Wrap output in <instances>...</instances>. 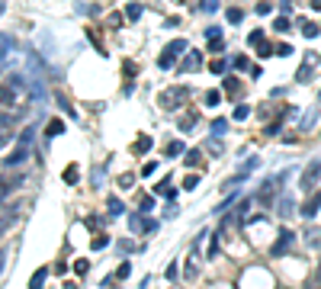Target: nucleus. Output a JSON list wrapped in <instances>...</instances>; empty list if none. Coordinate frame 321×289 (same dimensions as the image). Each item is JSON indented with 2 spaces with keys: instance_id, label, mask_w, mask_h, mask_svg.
Here are the masks:
<instances>
[{
  "instance_id": "31",
  "label": "nucleus",
  "mask_w": 321,
  "mask_h": 289,
  "mask_svg": "<svg viewBox=\"0 0 321 289\" xmlns=\"http://www.w3.org/2000/svg\"><path fill=\"white\" fill-rule=\"evenodd\" d=\"M116 248H119V251H122V254H132V251H138V248H135V244L129 241V238H122V241L116 244Z\"/></svg>"
},
{
  "instance_id": "19",
  "label": "nucleus",
  "mask_w": 321,
  "mask_h": 289,
  "mask_svg": "<svg viewBox=\"0 0 321 289\" xmlns=\"http://www.w3.org/2000/svg\"><path fill=\"white\" fill-rule=\"evenodd\" d=\"M196 122H199V116H196V113H193V116H186V119H180V132L196 129Z\"/></svg>"
},
{
  "instance_id": "24",
  "label": "nucleus",
  "mask_w": 321,
  "mask_h": 289,
  "mask_svg": "<svg viewBox=\"0 0 321 289\" xmlns=\"http://www.w3.org/2000/svg\"><path fill=\"white\" fill-rule=\"evenodd\" d=\"M125 16H129V20H141V3H129V7H125Z\"/></svg>"
},
{
  "instance_id": "5",
  "label": "nucleus",
  "mask_w": 321,
  "mask_h": 289,
  "mask_svg": "<svg viewBox=\"0 0 321 289\" xmlns=\"http://www.w3.org/2000/svg\"><path fill=\"white\" fill-rule=\"evenodd\" d=\"M257 199H260V206H273V199H276V180H263Z\"/></svg>"
},
{
  "instance_id": "2",
  "label": "nucleus",
  "mask_w": 321,
  "mask_h": 289,
  "mask_svg": "<svg viewBox=\"0 0 321 289\" xmlns=\"http://www.w3.org/2000/svg\"><path fill=\"white\" fill-rule=\"evenodd\" d=\"M292 244H296V235H292L289 228H283V231H280V238H276V244L270 248V254H273V257H283V254L289 251Z\"/></svg>"
},
{
  "instance_id": "30",
  "label": "nucleus",
  "mask_w": 321,
  "mask_h": 289,
  "mask_svg": "<svg viewBox=\"0 0 321 289\" xmlns=\"http://www.w3.org/2000/svg\"><path fill=\"white\" fill-rule=\"evenodd\" d=\"M106 244H109V238H106V235H97V238H93V244H90V248H93V251H103Z\"/></svg>"
},
{
  "instance_id": "44",
  "label": "nucleus",
  "mask_w": 321,
  "mask_h": 289,
  "mask_svg": "<svg viewBox=\"0 0 321 289\" xmlns=\"http://www.w3.org/2000/svg\"><path fill=\"white\" fill-rule=\"evenodd\" d=\"M154 170H158V164H154V161H148L145 167H141V177H151V174H154Z\"/></svg>"
},
{
  "instance_id": "16",
  "label": "nucleus",
  "mask_w": 321,
  "mask_h": 289,
  "mask_svg": "<svg viewBox=\"0 0 321 289\" xmlns=\"http://www.w3.org/2000/svg\"><path fill=\"white\" fill-rule=\"evenodd\" d=\"M87 270H90V260H87V257H77L74 260V273L77 276H87Z\"/></svg>"
},
{
  "instance_id": "4",
  "label": "nucleus",
  "mask_w": 321,
  "mask_h": 289,
  "mask_svg": "<svg viewBox=\"0 0 321 289\" xmlns=\"http://www.w3.org/2000/svg\"><path fill=\"white\" fill-rule=\"evenodd\" d=\"M129 228H132V231H141V235H148V231L158 228V222H154V219H141V212H138V215H132V219H129Z\"/></svg>"
},
{
  "instance_id": "29",
  "label": "nucleus",
  "mask_w": 321,
  "mask_h": 289,
  "mask_svg": "<svg viewBox=\"0 0 321 289\" xmlns=\"http://www.w3.org/2000/svg\"><path fill=\"white\" fill-rule=\"evenodd\" d=\"M225 129H228V122H225V119H215L212 122V135H225Z\"/></svg>"
},
{
  "instance_id": "14",
  "label": "nucleus",
  "mask_w": 321,
  "mask_h": 289,
  "mask_svg": "<svg viewBox=\"0 0 321 289\" xmlns=\"http://www.w3.org/2000/svg\"><path fill=\"white\" fill-rule=\"evenodd\" d=\"M148 151H151V138L141 135V138L135 142V154H148Z\"/></svg>"
},
{
  "instance_id": "11",
  "label": "nucleus",
  "mask_w": 321,
  "mask_h": 289,
  "mask_svg": "<svg viewBox=\"0 0 321 289\" xmlns=\"http://www.w3.org/2000/svg\"><path fill=\"white\" fill-rule=\"evenodd\" d=\"M312 61H315V55H308V58H305V68L299 71V77H296L299 84H305V81H312Z\"/></svg>"
},
{
  "instance_id": "49",
  "label": "nucleus",
  "mask_w": 321,
  "mask_h": 289,
  "mask_svg": "<svg viewBox=\"0 0 321 289\" xmlns=\"http://www.w3.org/2000/svg\"><path fill=\"white\" fill-rule=\"evenodd\" d=\"M228 23H241V10H228Z\"/></svg>"
},
{
  "instance_id": "39",
  "label": "nucleus",
  "mask_w": 321,
  "mask_h": 289,
  "mask_svg": "<svg viewBox=\"0 0 321 289\" xmlns=\"http://www.w3.org/2000/svg\"><path fill=\"white\" fill-rule=\"evenodd\" d=\"M225 90H231V97H238V81H235V77H225Z\"/></svg>"
},
{
  "instance_id": "27",
  "label": "nucleus",
  "mask_w": 321,
  "mask_h": 289,
  "mask_svg": "<svg viewBox=\"0 0 321 289\" xmlns=\"http://www.w3.org/2000/svg\"><path fill=\"white\" fill-rule=\"evenodd\" d=\"M302 32H305V39H315V36H318V23H302Z\"/></svg>"
},
{
  "instance_id": "1",
  "label": "nucleus",
  "mask_w": 321,
  "mask_h": 289,
  "mask_svg": "<svg viewBox=\"0 0 321 289\" xmlns=\"http://www.w3.org/2000/svg\"><path fill=\"white\" fill-rule=\"evenodd\" d=\"M186 93H190L186 87H174V90H164V93H160V106H164V109H177L180 103H186Z\"/></svg>"
},
{
  "instance_id": "7",
  "label": "nucleus",
  "mask_w": 321,
  "mask_h": 289,
  "mask_svg": "<svg viewBox=\"0 0 321 289\" xmlns=\"http://www.w3.org/2000/svg\"><path fill=\"white\" fill-rule=\"evenodd\" d=\"M199 68H202V52H190L180 64V71H199Z\"/></svg>"
},
{
  "instance_id": "34",
  "label": "nucleus",
  "mask_w": 321,
  "mask_h": 289,
  "mask_svg": "<svg viewBox=\"0 0 321 289\" xmlns=\"http://www.w3.org/2000/svg\"><path fill=\"white\" fill-rule=\"evenodd\" d=\"M196 273H199V270H196V264H193V257H190V260H186V273L183 276H186V280H196Z\"/></svg>"
},
{
  "instance_id": "52",
  "label": "nucleus",
  "mask_w": 321,
  "mask_h": 289,
  "mask_svg": "<svg viewBox=\"0 0 321 289\" xmlns=\"http://www.w3.org/2000/svg\"><path fill=\"white\" fill-rule=\"evenodd\" d=\"M122 68H125V74H129V77H132V74H135V71H138V68H135V61H125Z\"/></svg>"
},
{
  "instance_id": "35",
  "label": "nucleus",
  "mask_w": 321,
  "mask_h": 289,
  "mask_svg": "<svg viewBox=\"0 0 321 289\" xmlns=\"http://www.w3.org/2000/svg\"><path fill=\"white\" fill-rule=\"evenodd\" d=\"M196 186H199V177H196V174H190V177L183 180V190H196Z\"/></svg>"
},
{
  "instance_id": "18",
  "label": "nucleus",
  "mask_w": 321,
  "mask_h": 289,
  "mask_svg": "<svg viewBox=\"0 0 321 289\" xmlns=\"http://www.w3.org/2000/svg\"><path fill=\"white\" fill-rule=\"evenodd\" d=\"M154 209V196H138V212H151Z\"/></svg>"
},
{
  "instance_id": "53",
  "label": "nucleus",
  "mask_w": 321,
  "mask_h": 289,
  "mask_svg": "<svg viewBox=\"0 0 321 289\" xmlns=\"http://www.w3.org/2000/svg\"><path fill=\"white\" fill-rule=\"evenodd\" d=\"M312 3H315V7H321V0H312Z\"/></svg>"
},
{
  "instance_id": "46",
  "label": "nucleus",
  "mask_w": 321,
  "mask_h": 289,
  "mask_svg": "<svg viewBox=\"0 0 321 289\" xmlns=\"http://www.w3.org/2000/svg\"><path fill=\"white\" fill-rule=\"evenodd\" d=\"M260 42H263V32L254 29V32H251V45H260Z\"/></svg>"
},
{
  "instance_id": "45",
  "label": "nucleus",
  "mask_w": 321,
  "mask_h": 289,
  "mask_svg": "<svg viewBox=\"0 0 321 289\" xmlns=\"http://www.w3.org/2000/svg\"><path fill=\"white\" fill-rule=\"evenodd\" d=\"M247 209H251V199H244V203L238 206V219H244V215H247Z\"/></svg>"
},
{
  "instance_id": "22",
  "label": "nucleus",
  "mask_w": 321,
  "mask_h": 289,
  "mask_svg": "<svg viewBox=\"0 0 321 289\" xmlns=\"http://www.w3.org/2000/svg\"><path fill=\"white\" fill-rule=\"evenodd\" d=\"M183 154V142H170L167 144V158H180Z\"/></svg>"
},
{
  "instance_id": "40",
  "label": "nucleus",
  "mask_w": 321,
  "mask_h": 289,
  "mask_svg": "<svg viewBox=\"0 0 321 289\" xmlns=\"http://www.w3.org/2000/svg\"><path fill=\"white\" fill-rule=\"evenodd\" d=\"M280 129H283V119H276V122H270V125H267V135H276V132H280Z\"/></svg>"
},
{
  "instance_id": "32",
  "label": "nucleus",
  "mask_w": 321,
  "mask_h": 289,
  "mask_svg": "<svg viewBox=\"0 0 321 289\" xmlns=\"http://www.w3.org/2000/svg\"><path fill=\"white\" fill-rule=\"evenodd\" d=\"M209 52H219V55H222L225 52V42H222V39H209Z\"/></svg>"
},
{
  "instance_id": "51",
  "label": "nucleus",
  "mask_w": 321,
  "mask_h": 289,
  "mask_svg": "<svg viewBox=\"0 0 321 289\" xmlns=\"http://www.w3.org/2000/svg\"><path fill=\"white\" fill-rule=\"evenodd\" d=\"M164 276H167V280H177V264H167V273Z\"/></svg>"
},
{
  "instance_id": "9",
  "label": "nucleus",
  "mask_w": 321,
  "mask_h": 289,
  "mask_svg": "<svg viewBox=\"0 0 321 289\" xmlns=\"http://www.w3.org/2000/svg\"><path fill=\"white\" fill-rule=\"evenodd\" d=\"M26 154H29V148H16V151L13 154H7V158H3V167H16V164H23V161H26Z\"/></svg>"
},
{
  "instance_id": "42",
  "label": "nucleus",
  "mask_w": 321,
  "mask_h": 289,
  "mask_svg": "<svg viewBox=\"0 0 321 289\" xmlns=\"http://www.w3.org/2000/svg\"><path fill=\"white\" fill-rule=\"evenodd\" d=\"M129 273H132V267H129V264H119V270H116V276H119V280H125Z\"/></svg>"
},
{
  "instance_id": "23",
  "label": "nucleus",
  "mask_w": 321,
  "mask_h": 289,
  "mask_svg": "<svg viewBox=\"0 0 321 289\" xmlns=\"http://www.w3.org/2000/svg\"><path fill=\"white\" fill-rule=\"evenodd\" d=\"M219 241H222V235L215 231V235H212V244L206 248V257H215V254H219Z\"/></svg>"
},
{
  "instance_id": "47",
  "label": "nucleus",
  "mask_w": 321,
  "mask_h": 289,
  "mask_svg": "<svg viewBox=\"0 0 321 289\" xmlns=\"http://www.w3.org/2000/svg\"><path fill=\"white\" fill-rule=\"evenodd\" d=\"M280 212H283V215L292 212V199H283V203H280Z\"/></svg>"
},
{
  "instance_id": "6",
  "label": "nucleus",
  "mask_w": 321,
  "mask_h": 289,
  "mask_svg": "<svg viewBox=\"0 0 321 289\" xmlns=\"http://www.w3.org/2000/svg\"><path fill=\"white\" fill-rule=\"evenodd\" d=\"M318 209H321V190H315L312 199L302 206V215H305V219H315V215H318Z\"/></svg>"
},
{
  "instance_id": "48",
  "label": "nucleus",
  "mask_w": 321,
  "mask_h": 289,
  "mask_svg": "<svg viewBox=\"0 0 321 289\" xmlns=\"http://www.w3.org/2000/svg\"><path fill=\"white\" fill-rule=\"evenodd\" d=\"M87 231H97L100 235V219H87Z\"/></svg>"
},
{
  "instance_id": "10",
  "label": "nucleus",
  "mask_w": 321,
  "mask_h": 289,
  "mask_svg": "<svg viewBox=\"0 0 321 289\" xmlns=\"http://www.w3.org/2000/svg\"><path fill=\"white\" fill-rule=\"evenodd\" d=\"M45 276H48L45 267H42V270H36V273L29 276V289H42V286H45Z\"/></svg>"
},
{
  "instance_id": "41",
  "label": "nucleus",
  "mask_w": 321,
  "mask_h": 289,
  "mask_svg": "<svg viewBox=\"0 0 321 289\" xmlns=\"http://www.w3.org/2000/svg\"><path fill=\"white\" fill-rule=\"evenodd\" d=\"M273 29L286 32V29H289V20H286V16H280V20H276V23H273Z\"/></svg>"
},
{
  "instance_id": "13",
  "label": "nucleus",
  "mask_w": 321,
  "mask_h": 289,
  "mask_svg": "<svg viewBox=\"0 0 321 289\" xmlns=\"http://www.w3.org/2000/svg\"><path fill=\"white\" fill-rule=\"evenodd\" d=\"M61 132H64V122H61V119H52V122H48V125H45V135H48V138L61 135Z\"/></svg>"
},
{
  "instance_id": "36",
  "label": "nucleus",
  "mask_w": 321,
  "mask_h": 289,
  "mask_svg": "<svg viewBox=\"0 0 321 289\" xmlns=\"http://www.w3.org/2000/svg\"><path fill=\"white\" fill-rule=\"evenodd\" d=\"M132 183H135V174H122V177H119V186H125V190H129Z\"/></svg>"
},
{
  "instance_id": "25",
  "label": "nucleus",
  "mask_w": 321,
  "mask_h": 289,
  "mask_svg": "<svg viewBox=\"0 0 321 289\" xmlns=\"http://www.w3.org/2000/svg\"><path fill=\"white\" fill-rule=\"evenodd\" d=\"M219 90H206V97H202V103H206V106H219Z\"/></svg>"
},
{
  "instance_id": "8",
  "label": "nucleus",
  "mask_w": 321,
  "mask_h": 289,
  "mask_svg": "<svg viewBox=\"0 0 321 289\" xmlns=\"http://www.w3.org/2000/svg\"><path fill=\"white\" fill-rule=\"evenodd\" d=\"M305 244L315 248V251H321V228H318V225H308V228H305Z\"/></svg>"
},
{
  "instance_id": "20",
  "label": "nucleus",
  "mask_w": 321,
  "mask_h": 289,
  "mask_svg": "<svg viewBox=\"0 0 321 289\" xmlns=\"http://www.w3.org/2000/svg\"><path fill=\"white\" fill-rule=\"evenodd\" d=\"M32 135H36V125H29V129H23V135H20V148H29Z\"/></svg>"
},
{
  "instance_id": "15",
  "label": "nucleus",
  "mask_w": 321,
  "mask_h": 289,
  "mask_svg": "<svg viewBox=\"0 0 321 289\" xmlns=\"http://www.w3.org/2000/svg\"><path fill=\"white\" fill-rule=\"evenodd\" d=\"M13 219H16V209H10V203H3V231L13 225Z\"/></svg>"
},
{
  "instance_id": "17",
  "label": "nucleus",
  "mask_w": 321,
  "mask_h": 289,
  "mask_svg": "<svg viewBox=\"0 0 321 289\" xmlns=\"http://www.w3.org/2000/svg\"><path fill=\"white\" fill-rule=\"evenodd\" d=\"M77 180H80V174H77V164H71V167L64 170V183H68V186H74Z\"/></svg>"
},
{
  "instance_id": "3",
  "label": "nucleus",
  "mask_w": 321,
  "mask_h": 289,
  "mask_svg": "<svg viewBox=\"0 0 321 289\" xmlns=\"http://www.w3.org/2000/svg\"><path fill=\"white\" fill-rule=\"evenodd\" d=\"M318 177H321V161H312L305 167V174H302V180H299V186H302V190H315Z\"/></svg>"
},
{
  "instance_id": "12",
  "label": "nucleus",
  "mask_w": 321,
  "mask_h": 289,
  "mask_svg": "<svg viewBox=\"0 0 321 289\" xmlns=\"http://www.w3.org/2000/svg\"><path fill=\"white\" fill-rule=\"evenodd\" d=\"M164 52H170L174 58H177V55H183V52H186V39H174V42H170Z\"/></svg>"
},
{
  "instance_id": "26",
  "label": "nucleus",
  "mask_w": 321,
  "mask_h": 289,
  "mask_svg": "<svg viewBox=\"0 0 321 289\" xmlns=\"http://www.w3.org/2000/svg\"><path fill=\"white\" fill-rule=\"evenodd\" d=\"M209 71H212V74H225V71H228V64H225L222 58H215L212 64H209Z\"/></svg>"
},
{
  "instance_id": "43",
  "label": "nucleus",
  "mask_w": 321,
  "mask_h": 289,
  "mask_svg": "<svg viewBox=\"0 0 321 289\" xmlns=\"http://www.w3.org/2000/svg\"><path fill=\"white\" fill-rule=\"evenodd\" d=\"M270 52H273V45H267V42H260V45H257V55H260V58H267Z\"/></svg>"
},
{
  "instance_id": "21",
  "label": "nucleus",
  "mask_w": 321,
  "mask_h": 289,
  "mask_svg": "<svg viewBox=\"0 0 321 289\" xmlns=\"http://www.w3.org/2000/svg\"><path fill=\"white\" fill-rule=\"evenodd\" d=\"M158 68H164V71H167V68H174V55H170V52H160Z\"/></svg>"
},
{
  "instance_id": "37",
  "label": "nucleus",
  "mask_w": 321,
  "mask_h": 289,
  "mask_svg": "<svg viewBox=\"0 0 321 289\" xmlns=\"http://www.w3.org/2000/svg\"><path fill=\"white\" fill-rule=\"evenodd\" d=\"M247 116H251V109H247V106H238V109H235V119H238V122H244Z\"/></svg>"
},
{
  "instance_id": "38",
  "label": "nucleus",
  "mask_w": 321,
  "mask_h": 289,
  "mask_svg": "<svg viewBox=\"0 0 321 289\" xmlns=\"http://www.w3.org/2000/svg\"><path fill=\"white\" fill-rule=\"evenodd\" d=\"M199 7L206 10V13H212V10H215V7H219V0H199Z\"/></svg>"
},
{
  "instance_id": "28",
  "label": "nucleus",
  "mask_w": 321,
  "mask_h": 289,
  "mask_svg": "<svg viewBox=\"0 0 321 289\" xmlns=\"http://www.w3.org/2000/svg\"><path fill=\"white\" fill-rule=\"evenodd\" d=\"M183 161L190 164V167H196L199 161H202V154H199V151H186V154H183Z\"/></svg>"
},
{
  "instance_id": "33",
  "label": "nucleus",
  "mask_w": 321,
  "mask_h": 289,
  "mask_svg": "<svg viewBox=\"0 0 321 289\" xmlns=\"http://www.w3.org/2000/svg\"><path fill=\"white\" fill-rule=\"evenodd\" d=\"M122 209H125V206H122V199H109V212H113V215H119V212H122Z\"/></svg>"
},
{
  "instance_id": "50",
  "label": "nucleus",
  "mask_w": 321,
  "mask_h": 289,
  "mask_svg": "<svg viewBox=\"0 0 321 289\" xmlns=\"http://www.w3.org/2000/svg\"><path fill=\"white\" fill-rule=\"evenodd\" d=\"M206 36H209V39H222V29H219V26H209Z\"/></svg>"
}]
</instances>
